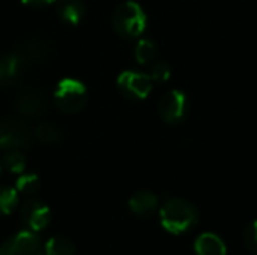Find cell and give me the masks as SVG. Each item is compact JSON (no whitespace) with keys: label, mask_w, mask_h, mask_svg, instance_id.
Returning a JSON list of instances; mask_svg holds the SVG:
<instances>
[{"label":"cell","mask_w":257,"mask_h":255,"mask_svg":"<svg viewBox=\"0 0 257 255\" xmlns=\"http://www.w3.org/2000/svg\"><path fill=\"white\" fill-rule=\"evenodd\" d=\"M160 221L164 230L178 236L191 231L199 222V210L182 198H170L160 209Z\"/></svg>","instance_id":"cell-1"},{"label":"cell","mask_w":257,"mask_h":255,"mask_svg":"<svg viewBox=\"0 0 257 255\" xmlns=\"http://www.w3.org/2000/svg\"><path fill=\"white\" fill-rule=\"evenodd\" d=\"M111 23L116 33L122 38H137L145 32L148 18L143 8L137 2L126 0L116 6Z\"/></svg>","instance_id":"cell-2"},{"label":"cell","mask_w":257,"mask_h":255,"mask_svg":"<svg viewBox=\"0 0 257 255\" xmlns=\"http://www.w3.org/2000/svg\"><path fill=\"white\" fill-rule=\"evenodd\" d=\"M54 102L62 113L75 114L81 111L87 102V89L77 78H63L56 86Z\"/></svg>","instance_id":"cell-3"},{"label":"cell","mask_w":257,"mask_h":255,"mask_svg":"<svg viewBox=\"0 0 257 255\" xmlns=\"http://www.w3.org/2000/svg\"><path fill=\"white\" fill-rule=\"evenodd\" d=\"M0 255H44V245L38 233L24 230L0 245Z\"/></svg>","instance_id":"cell-4"},{"label":"cell","mask_w":257,"mask_h":255,"mask_svg":"<svg viewBox=\"0 0 257 255\" xmlns=\"http://www.w3.org/2000/svg\"><path fill=\"white\" fill-rule=\"evenodd\" d=\"M20 218L27 231L39 233L45 230L51 221V212L48 206L39 200H27L20 209Z\"/></svg>","instance_id":"cell-5"},{"label":"cell","mask_w":257,"mask_h":255,"mask_svg":"<svg viewBox=\"0 0 257 255\" xmlns=\"http://www.w3.org/2000/svg\"><path fill=\"white\" fill-rule=\"evenodd\" d=\"M187 111H188V99L185 93L181 90L167 92L158 104L160 117L170 125H176L182 122L187 116Z\"/></svg>","instance_id":"cell-6"},{"label":"cell","mask_w":257,"mask_h":255,"mask_svg":"<svg viewBox=\"0 0 257 255\" xmlns=\"http://www.w3.org/2000/svg\"><path fill=\"white\" fill-rule=\"evenodd\" d=\"M30 141V131L27 125L18 119H5L0 122V149L14 150L21 149Z\"/></svg>","instance_id":"cell-7"},{"label":"cell","mask_w":257,"mask_h":255,"mask_svg":"<svg viewBox=\"0 0 257 255\" xmlns=\"http://www.w3.org/2000/svg\"><path fill=\"white\" fill-rule=\"evenodd\" d=\"M117 87L130 99H145L152 90V80L143 72L123 71L117 77Z\"/></svg>","instance_id":"cell-8"},{"label":"cell","mask_w":257,"mask_h":255,"mask_svg":"<svg viewBox=\"0 0 257 255\" xmlns=\"http://www.w3.org/2000/svg\"><path fill=\"white\" fill-rule=\"evenodd\" d=\"M14 105L18 114L26 116V117H35L44 111L45 102H44V96L41 95V92L35 89H27L17 96Z\"/></svg>","instance_id":"cell-9"},{"label":"cell","mask_w":257,"mask_h":255,"mask_svg":"<svg viewBox=\"0 0 257 255\" xmlns=\"http://www.w3.org/2000/svg\"><path fill=\"white\" fill-rule=\"evenodd\" d=\"M14 53L24 63H29V62H41V60H44L48 56L50 48H48L45 41L38 39V38H30V39L21 41Z\"/></svg>","instance_id":"cell-10"},{"label":"cell","mask_w":257,"mask_h":255,"mask_svg":"<svg viewBox=\"0 0 257 255\" xmlns=\"http://www.w3.org/2000/svg\"><path fill=\"white\" fill-rule=\"evenodd\" d=\"M128 207L136 216L146 218L155 213V210L158 209V198L149 191H139L130 198Z\"/></svg>","instance_id":"cell-11"},{"label":"cell","mask_w":257,"mask_h":255,"mask_svg":"<svg viewBox=\"0 0 257 255\" xmlns=\"http://www.w3.org/2000/svg\"><path fill=\"white\" fill-rule=\"evenodd\" d=\"M24 68V62L15 54H5L0 57V86H8L18 80L21 71Z\"/></svg>","instance_id":"cell-12"},{"label":"cell","mask_w":257,"mask_h":255,"mask_svg":"<svg viewBox=\"0 0 257 255\" xmlns=\"http://www.w3.org/2000/svg\"><path fill=\"white\" fill-rule=\"evenodd\" d=\"M57 15L68 24H78L86 14L83 0H56Z\"/></svg>","instance_id":"cell-13"},{"label":"cell","mask_w":257,"mask_h":255,"mask_svg":"<svg viewBox=\"0 0 257 255\" xmlns=\"http://www.w3.org/2000/svg\"><path fill=\"white\" fill-rule=\"evenodd\" d=\"M194 251L197 255H227L226 243L212 233H203L199 236L194 243Z\"/></svg>","instance_id":"cell-14"},{"label":"cell","mask_w":257,"mask_h":255,"mask_svg":"<svg viewBox=\"0 0 257 255\" xmlns=\"http://www.w3.org/2000/svg\"><path fill=\"white\" fill-rule=\"evenodd\" d=\"M44 255H77V251L69 239L54 236L44 245Z\"/></svg>","instance_id":"cell-15"},{"label":"cell","mask_w":257,"mask_h":255,"mask_svg":"<svg viewBox=\"0 0 257 255\" xmlns=\"http://www.w3.org/2000/svg\"><path fill=\"white\" fill-rule=\"evenodd\" d=\"M2 167L14 174H21L26 170V158L20 152V149L6 150V153L2 158Z\"/></svg>","instance_id":"cell-16"},{"label":"cell","mask_w":257,"mask_h":255,"mask_svg":"<svg viewBox=\"0 0 257 255\" xmlns=\"http://www.w3.org/2000/svg\"><path fill=\"white\" fill-rule=\"evenodd\" d=\"M20 203L18 192L11 186H0V216L12 213Z\"/></svg>","instance_id":"cell-17"},{"label":"cell","mask_w":257,"mask_h":255,"mask_svg":"<svg viewBox=\"0 0 257 255\" xmlns=\"http://www.w3.org/2000/svg\"><path fill=\"white\" fill-rule=\"evenodd\" d=\"M157 56V45L152 39L149 38H142L134 50V57L140 65L149 63L155 59Z\"/></svg>","instance_id":"cell-18"},{"label":"cell","mask_w":257,"mask_h":255,"mask_svg":"<svg viewBox=\"0 0 257 255\" xmlns=\"http://www.w3.org/2000/svg\"><path fill=\"white\" fill-rule=\"evenodd\" d=\"M41 188V182H39V177L36 174H32V173H27V174H23L17 179L15 182V189L18 194H23V195H33L39 191Z\"/></svg>","instance_id":"cell-19"},{"label":"cell","mask_w":257,"mask_h":255,"mask_svg":"<svg viewBox=\"0 0 257 255\" xmlns=\"http://www.w3.org/2000/svg\"><path fill=\"white\" fill-rule=\"evenodd\" d=\"M35 137L44 144H53V143L59 141L60 131L57 129L56 125H53L50 122H42L35 128Z\"/></svg>","instance_id":"cell-20"},{"label":"cell","mask_w":257,"mask_h":255,"mask_svg":"<svg viewBox=\"0 0 257 255\" xmlns=\"http://www.w3.org/2000/svg\"><path fill=\"white\" fill-rule=\"evenodd\" d=\"M149 77L152 83H166L170 78V68L166 62H157L152 65Z\"/></svg>","instance_id":"cell-21"},{"label":"cell","mask_w":257,"mask_h":255,"mask_svg":"<svg viewBox=\"0 0 257 255\" xmlns=\"http://www.w3.org/2000/svg\"><path fill=\"white\" fill-rule=\"evenodd\" d=\"M244 243L253 255H257V221L244 230Z\"/></svg>","instance_id":"cell-22"},{"label":"cell","mask_w":257,"mask_h":255,"mask_svg":"<svg viewBox=\"0 0 257 255\" xmlns=\"http://www.w3.org/2000/svg\"><path fill=\"white\" fill-rule=\"evenodd\" d=\"M24 5L27 6H33V8H42V6H47V5H51V3H56V0H21Z\"/></svg>","instance_id":"cell-23"}]
</instances>
